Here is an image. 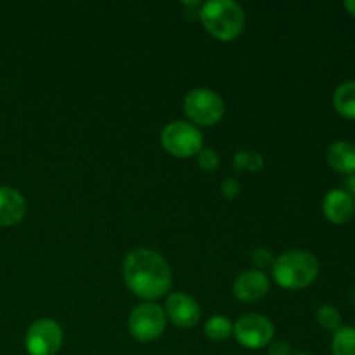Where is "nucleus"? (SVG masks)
<instances>
[{"label": "nucleus", "instance_id": "f257e3e1", "mask_svg": "<svg viewBox=\"0 0 355 355\" xmlns=\"http://www.w3.org/2000/svg\"><path fill=\"white\" fill-rule=\"evenodd\" d=\"M121 272L128 290L144 300H156L172 286L168 262L155 250L137 248L128 253Z\"/></svg>", "mask_w": 355, "mask_h": 355}, {"label": "nucleus", "instance_id": "f03ea898", "mask_svg": "<svg viewBox=\"0 0 355 355\" xmlns=\"http://www.w3.org/2000/svg\"><path fill=\"white\" fill-rule=\"evenodd\" d=\"M319 260L304 250H291L277 257L272 263V276L281 288L302 290L315 281Z\"/></svg>", "mask_w": 355, "mask_h": 355}, {"label": "nucleus", "instance_id": "7ed1b4c3", "mask_svg": "<svg viewBox=\"0 0 355 355\" xmlns=\"http://www.w3.org/2000/svg\"><path fill=\"white\" fill-rule=\"evenodd\" d=\"M200 19L218 40H234L245 28V10L232 0H210L200 9Z\"/></svg>", "mask_w": 355, "mask_h": 355}, {"label": "nucleus", "instance_id": "20e7f679", "mask_svg": "<svg viewBox=\"0 0 355 355\" xmlns=\"http://www.w3.org/2000/svg\"><path fill=\"white\" fill-rule=\"evenodd\" d=\"M162 146L177 158H189L203 149V135L187 121H172L162 132Z\"/></svg>", "mask_w": 355, "mask_h": 355}, {"label": "nucleus", "instance_id": "39448f33", "mask_svg": "<svg viewBox=\"0 0 355 355\" xmlns=\"http://www.w3.org/2000/svg\"><path fill=\"white\" fill-rule=\"evenodd\" d=\"M224 101L210 89H194L184 99V111L193 123L211 127L224 116Z\"/></svg>", "mask_w": 355, "mask_h": 355}, {"label": "nucleus", "instance_id": "423d86ee", "mask_svg": "<svg viewBox=\"0 0 355 355\" xmlns=\"http://www.w3.org/2000/svg\"><path fill=\"white\" fill-rule=\"evenodd\" d=\"M166 328V314L159 305L141 304L132 311L128 318L130 335L139 342H153L159 338Z\"/></svg>", "mask_w": 355, "mask_h": 355}, {"label": "nucleus", "instance_id": "0eeeda50", "mask_svg": "<svg viewBox=\"0 0 355 355\" xmlns=\"http://www.w3.org/2000/svg\"><path fill=\"white\" fill-rule=\"evenodd\" d=\"M236 340L246 349H262L274 340V324L260 314H246L232 326Z\"/></svg>", "mask_w": 355, "mask_h": 355}, {"label": "nucleus", "instance_id": "6e6552de", "mask_svg": "<svg viewBox=\"0 0 355 355\" xmlns=\"http://www.w3.org/2000/svg\"><path fill=\"white\" fill-rule=\"evenodd\" d=\"M62 345V329L52 319H38L28 328L24 347L30 355H54Z\"/></svg>", "mask_w": 355, "mask_h": 355}, {"label": "nucleus", "instance_id": "1a4fd4ad", "mask_svg": "<svg viewBox=\"0 0 355 355\" xmlns=\"http://www.w3.org/2000/svg\"><path fill=\"white\" fill-rule=\"evenodd\" d=\"M165 314L179 328H193L200 321L201 309L193 297L177 291L166 298Z\"/></svg>", "mask_w": 355, "mask_h": 355}, {"label": "nucleus", "instance_id": "9d476101", "mask_svg": "<svg viewBox=\"0 0 355 355\" xmlns=\"http://www.w3.org/2000/svg\"><path fill=\"white\" fill-rule=\"evenodd\" d=\"M232 291L238 300L246 302V304H253V302L260 300L269 291V277L260 270H246V272L239 274L236 277L234 284H232Z\"/></svg>", "mask_w": 355, "mask_h": 355}, {"label": "nucleus", "instance_id": "9b49d317", "mask_svg": "<svg viewBox=\"0 0 355 355\" xmlns=\"http://www.w3.org/2000/svg\"><path fill=\"white\" fill-rule=\"evenodd\" d=\"M322 211L331 224H347L355 214V200L345 189H331L322 200Z\"/></svg>", "mask_w": 355, "mask_h": 355}, {"label": "nucleus", "instance_id": "f8f14e48", "mask_svg": "<svg viewBox=\"0 0 355 355\" xmlns=\"http://www.w3.org/2000/svg\"><path fill=\"white\" fill-rule=\"evenodd\" d=\"M26 214V200L12 187H0V227H10Z\"/></svg>", "mask_w": 355, "mask_h": 355}, {"label": "nucleus", "instance_id": "ddd939ff", "mask_svg": "<svg viewBox=\"0 0 355 355\" xmlns=\"http://www.w3.org/2000/svg\"><path fill=\"white\" fill-rule=\"evenodd\" d=\"M328 163L333 170L345 175L355 173V144L349 141H338L329 146Z\"/></svg>", "mask_w": 355, "mask_h": 355}, {"label": "nucleus", "instance_id": "4468645a", "mask_svg": "<svg viewBox=\"0 0 355 355\" xmlns=\"http://www.w3.org/2000/svg\"><path fill=\"white\" fill-rule=\"evenodd\" d=\"M333 106L342 116L355 120V80H347L336 87L333 94Z\"/></svg>", "mask_w": 355, "mask_h": 355}, {"label": "nucleus", "instance_id": "2eb2a0df", "mask_svg": "<svg viewBox=\"0 0 355 355\" xmlns=\"http://www.w3.org/2000/svg\"><path fill=\"white\" fill-rule=\"evenodd\" d=\"M333 355H355V328L343 326L336 329L331 340Z\"/></svg>", "mask_w": 355, "mask_h": 355}, {"label": "nucleus", "instance_id": "dca6fc26", "mask_svg": "<svg viewBox=\"0 0 355 355\" xmlns=\"http://www.w3.org/2000/svg\"><path fill=\"white\" fill-rule=\"evenodd\" d=\"M205 333L215 342L227 340L232 335V322L225 315H211L205 324Z\"/></svg>", "mask_w": 355, "mask_h": 355}, {"label": "nucleus", "instance_id": "f3484780", "mask_svg": "<svg viewBox=\"0 0 355 355\" xmlns=\"http://www.w3.org/2000/svg\"><path fill=\"white\" fill-rule=\"evenodd\" d=\"M315 318H318V322L322 326L324 329H328V331H336V329L342 328V315H340V312L336 311L333 305H321V307L318 309V314H315Z\"/></svg>", "mask_w": 355, "mask_h": 355}, {"label": "nucleus", "instance_id": "a211bd4d", "mask_svg": "<svg viewBox=\"0 0 355 355\" xmlns=\"http://www.w3.org/2000/svg\"><path fill=\"white\" fill-rule=\"evenodd\" d=\"M234 165L238 170H250V172H257L263 166V158L260 153L257 151H239L234 156Z\"/></svg>", "mask_w": 355, "mask_h": 355}, {"label": "nucleus", "instance_id": "6ab92c4d", "mask_svg": "<svg viewBox=\"0 0 355 355\" xmlns=\"http://www.w3.org/2000/svg\"><path fill=\"white\" fill-rule=\"evenodd\" d=\"M198 163L203 170H215L220 165V158L211 148H203L198 153Z\"/></svg>", "mask_w": 355, "mask_h": 355}, {"label": "nucleus", "instance_id": "aec40b11", "mask_svg": "<svg viewBox=\"0 0 355 355\" xmlns=\"http://www.w3.org/2000/svg\"><path fill=\"white\" fill-rule=\"evenodd\" d=\"M252 260L255 266L267 267V266H270V263H274V260L276 259H274V255L267 248H257L255 252H253Z\"/></svg>", "mask_w": 355, "mask_h": 355}, {"label": "nucleus", "instance_id": "412c9836", "mask_svg": "<svg viewBox=\"0 0 355 355\" xmlns=\"http://www.w3.org/2000/svg\"><path fill=\"white\" fill-rule=\"evenodd\" d=\"M267 347H269V355H291L290 343L284 340H272Z\"/></svg>", "mask_w": 355, "mask_h": 355}, {"label": "nucleus", "instance_id": "4be33fe9", "mask_svg": "<svg viewBox=\"0 0 355 355\" xmlns=\"http://www.w3.org/2000/svg\"><path fill=\"white\" fill-rule=\"evenodd\" d=\"M222 194H224V198H227V200H234V198L239 194L238 180L231 179V177L225 179L224 182H222Z\"/></svg>", "mask_w": 355, "mask_h": 355}, {"label": "nucleus", "instance_id": "5701e85b", "mask_svg": "<svg viewBox=\"0 0 355 355\" xmlns=\"http://www.w3.org/2000/svg\"><path fill=\"white\" fill-rule=\"evenodd\" d=\"M345 191L355 200V173H352V175L347 177V180H345Z\"/></svg>", "mask_w": 355, "mask_h": 355}, {"label": "nucleus", "instance_id": "b1692460", "mask_svg": "<svg viewBox=\"0 0 355 355\" xmlns=\"http://www.w3.org/2000/svg\"><path fill=\"white\" fill-rule=\"evenodd\" d=\"M345 9L349 10V14H352V16L355 17V0H347Z\"/></svg>", "mask_w": 355, "mask_h": 355}, {"label": "nucleus", "instance_id": "393cba45", "mask_svg": "<svg viewBox=\"0 0 355 355\" xmlns=\"http://www.w3.org/2000/svg\"><path fill=\"white\" fill-rule=\"evenodd\" d=\"M298 355H311V354H298Z\"/></svg>", "mask_w": 355, "mask_h": 355}]
</instances>
